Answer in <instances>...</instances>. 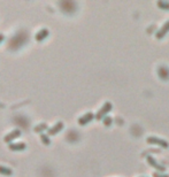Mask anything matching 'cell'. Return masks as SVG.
Masks as SVG:
<instances>
[{
  "instance_id": "obj_15",
  "label": "cell",
  "mask_w": 169,
  "mask_h": 177,
  "mask_svg": "<svg viewBox=\"0 0 169 177\" xmlns=\"http://www.w3.org/2000/svg\"><path fill=\"white\" fill-rule=\"evenodd\" d=\"M102 122H104V124L105 125H110L113 123V119L110 116H106V117H104Z\"/></svg>"
},
{
  "instance_id": "obj_4",
  "label": "cell",
  "mask_w": 169,
  "mask_h": 177,
  "mask_svg": "<svg viewBox=\"0 0 169 177\" xmlns=\"http://www.w3.org/2000/svg\"><path fill=\"white\" fill-rule=\"evenodd\" d=\"M94 119H96V115H94L92 112H87V113H85L84 115L79 116L77 122H78V124H81V125H85V124H87L89 122H91L92 120H94Z\"/></svg>"
},
{
  "instance_id": "obj_17",
  "label": "cell",
  "mask_w": 169,
  "mask_h": 177,
  "mask_svg": "<svg viewBox=\"0 0 169 177\" xmlns=\"http://www.w3.org/2000/svg\"><path fill=\"white\" fill-rule=\"evenodd\" d=\"M4 38H5V36L2 34H0V43L2 42V40H4Z\"/></svg>"
},
{
  "instance_id": "obj_10",
  "label": "cell",
  "mask_w": 169,
  "mask_h": 177,
  "mask_svg": "<svg viewBox=\"0 0 169 177\" xmlns=\"http://www.w3.org/2000/svg\"><path fill=\"white\" fill-rule=\"evenodd\" d=\"M0 174H1V175H5V176H11V175H13V170H12V168H9V167L0 165Z\"/></svg>"
},
{
  "instance_id": "obj_13",
  "label": "cell",
  "mask_w": 169,
  "mask_h": 177,
  "mask_svg": "<svg viewBox=\"0 0 169 177\" xmlns=\"http://www.w3.org/2000/svg\"><path fill=\"white\" fill-rule=\"evenodd\" d=\"M157 5H158L159 7L162 8V9H166V11H169V1H157Z\"/></svg>"
},
{
  "instance_id": "obj_8",
  "label": "cell",
  "mask_w": 169,
  "mask_h": 177,
  "mask_svg": "<svg viewBox=\"0 0 169 177\" xmlns=\"http://www.w3.org/2000/svg\"><path fill=\"white\" fill-rule=\"evenodd\" d=\"M8 148L11 151H24L26 148V144L23 143V142H20V143H11Z\"/></svg>"
},
{
  "instance_id": "obj_6",
  "label": "cell",
  "mask_w": 169,
  "mask_h": 177,
  "mask_svg": "<svg viewBox=\"0 0 169 177\" xmlns=\"http://www.w3.org/2000/svg\"><path fill=\"white\" fill-rule=\"evenodd\" d=\"M20 136H21V130L20 129H15V130H13L12 132H9V133H7V135L5 136L4 142L11 144L13 140L15 139V138H17V137H20Z\"/></svg>"
},
{
  "instance_id": "obj_9",
  "label": "cell",
  "mask_w": 169,
  "mask_h": 177,
  "mask_svg": "<svg viewBox=\"0 0 169 177\" xmlns=\"http://www.w3.org/2000/svg\"><path fill=\"white\" fill-rule=\"evenodd\" d=\"M49 31L47 28H41L40 30L36 34V40L41 42V40H44L45 38L49 37Z\"/></svg>"
},
{
  "instance_id": "obj_5",
  "label": "cell",
  "mask_w": 169,
  "mask_h": 177,
  "mask_svg": "<svg viewBox=\"0 0 169 177\" xmlns=\"http://www.w3.org/2000/svg\"><path fill=\"white\" fill-rule=\"evenodd\" d=\"M167 32H169V20L166 21V22L159 28V30L157 31V34H155V38H157V39H162V38L166 36Z\"/></svg>"
},
{
  "instance_id": "obj_16",
  "label": "cell",
  "mask_w": 169,
  "mask_h": 177,
  "mask_svg": "<svg viewBox=\"0 0 169 177\" xmlns=\"http://www.w3.org/2000/svg\"><path fill=\"white\" fill-rule=\"evenodd\" d=\"M153 177H169V176L167 174L161 173V171H155V173H153Z\"/></svg>"
},
{
  "instance_id": "obj_14",
  "label": "cell",
  "mask_w": 169,
  "mask_h": 177,
  "mask_svg": "<svg viewBox=\"0 0 169 177\" xmlns=\"http://www.w3.org/2000/svg\"><path fill=\"white\" fill-rule=\"evenodd\" d=\"M40 140H41V143H44L45 145H49L51 144V139H49V137L46 133H40Z\"/></svg>"
},
{
  "instance_id": "obj_2",
  "label": "cell",
  "mask_w": 169,
  "mask_h": 177,
  "mask_svg": "<svg viewBox=\"0 0 169 177\" xmlns=\"http://www.w3.org/2000/svg\"><path fill=\"white\" fill-rule=\"evenodd\" d=\"M146 142L148 144H154V145H159L160 147H163V148H167L169 147V143L163 138H160V137H157V136H148L146 137Z\"/></svg>"
},
{
  "instance_id": "obj_11",
  "label": "cell",
  "mask_w": 169,
  "mask_h": 177,
  "mask_svg": "<svg viewBox=\"0 0 169 177\" xmlns=\"http://www.w3.org/2000/svg\"><path fill=\"white\" fill-rule=\"evenodd\" d=\"M47 129H49V125H47V123L43 122V123H40V124L36 125L34 130L36 132H40V133H43V131H44V130H47Z\"/></svg>"
},
{
  "instance_id": "obj_1",
  "label": "cell",
  "mask_w": 169,
  "mask_h": 177,
  "mask_svg": "<svg viewBox=\"0 0 169 177\" xmlns=\"http://www.w3.org/2000/svg\"><path fill=\"white\" fill-rule=\"evenodd\" d=\"M113 104L110 101H106L104 105L98 109L97 114H96V120H104V117H106V115L112 110Z\"/></svg>"
},
{
  "instance_id": "obj_3",
  "label": "cell",
  "mask_w": 169,
  "mask_h": 177,
  "mask_svg": "<svg viewBox=\"0 0 169 177\" xmlns=\"http://www.w3.org/2000/svg\"><path fill=\"white\" fill-rule=\"evenodd\" d=\"M146 160H147V162L150 163V166H152L153 168H155L158 171H161V173H163V171L166 170V167L163 166V165H161V163H160V162H159L155 158H153L152 155H147Z\"/></svg>"
},
{
  "instance_id": "obj_12",
  "label": "cell",
  "mask_w": 169,
  "mask_h": 177,
  "mask_svg": "<svg viewBox=\"0 0 169 177\" xmlns=\"http://www.w3.org/2000/svg\"><path fill=\"white\" fill-rule=\"evenodd\" d=\"M158 72H159V76H161L162 78H169V76L168 75H165L166 72H168L169 74V69L167 67H160L158 69Z\"/></svg>"
},
{
  "instance_id": "obj_7",
  "label": "cell",
  "mask_w": 169,
  "mask_h": 177,
  "mask_svg": "<svg viewBox=\"0 0 169 177\" xmlns=\"http://www.w3.org/2000/svg\"><path fill=\"white\" fill-rule=\"evenodd\" d=\"M63 127H64L63 122L59 121V122H56L53 127H51V128L47 129V132H49V135H56L58 132H60L61 130L63 129Z\"/></svg>"
}]
</instances>
